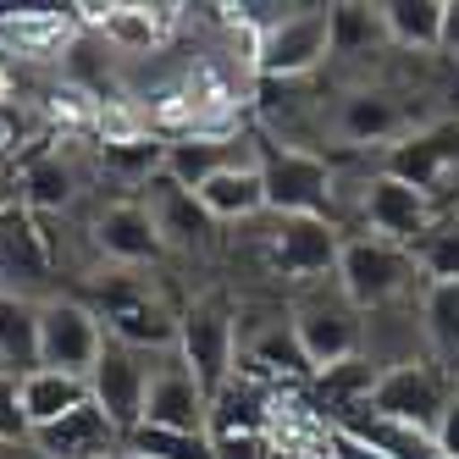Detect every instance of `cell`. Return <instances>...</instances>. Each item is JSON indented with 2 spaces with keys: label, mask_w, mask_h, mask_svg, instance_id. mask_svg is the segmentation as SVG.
<instances>
[{
  "label": "cell",
  "mask_w": 459,
  "mask_h": 459,
  "mask_svg": "<svg viewBox=\"0 0 459 459\" xmlns=\"http://www.w3.org/2000/svg\"><path fill=\"white\" fill-rule=\"evenodd\" d=\"M338 255H343V227L321 216H277V227L266 233V266L293 288L338 277Z\"/></svg>",
  "instance_id": "ba28073f"
},
{
  "label": "cell",
  "mask_w": 459,
  "mask_h": 459,
  "mask_svg": "<svg viewBox=\"0 0 459 459\" xmlns=\"http://www.w3.org/2000/svg\"><path fill=\"white\" fill-rule=\"evenodd\" d=\"M139 426L211 437V393L194 382V371L178 359V349H172V354H155L150 387H144V420H139Z\"/></svg>",
  "instance_id": "8fae6325"
},
{
  "label": "cell",
  "mask_w": 459,
  "mask_h": 459,
  "mask_svg": "<svg viewBox=\"0 0 459 459\" xmlns=\"http://www.w3.org/2000/svg\"><path fill=\"white\" fill-rule=\"evenodd\" d=\"M420 326H426L432 359L459 377V282H426L420 288Z\"/></svg>",
  "instance_id": "484cf974"
},
{
  "label": "cell",
  "mask_w": 459,
  "mask_h": 459,
  "mask_svg": "<svg viewBox=\"0 0 459 459\" xmlns=\"http://www.w3.org/2000/svg\"><path fill=\"white\" fill-rule=\"evenodd\" d=\"M377 366L366 354H354V359H343V366H326V371H316L310 382H316V399L333 410V420H343V415H354V410H366L371 404V393H377Z\"/></svg>",
  "instance_id": "83f0119b"
},
{
  "label": "cell",
  "mask_w": 459,
  "mask_h": 459,
  "mask_svg": "<svg viewBox=\"0 0 459 459\" xmlns=\"http://www.w3.org/2000/svg\"><path fill=\"white\" fill-rule=\"evenodd\" d=\"M0 293H17L28 305H50L61 293L50 233L28 205L0 211Z\"/></svg>",
  "instance_id": "5b68a950"
},
{
  "label": "cell",
  "mask_w": 459,
  "mask_h": 459,
  "mask_svg": "<svg viewBox=\"0 0 459 459\" xmlns=\"http://www.w3.org/2000/svg\"><path fill=\"white\" fill-rule=\"evenodd\" d=\"M293 338H299L310 371H326V366H343V359L366 354V316L349 305V293L338 288V277H321V282H305L293 293Z\"/></svg>",
  "instance_id": "6da1fadb"
},
{
  "label": "cell",
  "mask_w": 459,
  "mask_h": 459,
  "mask_svg": "<svg viewBox=\"0 0 459 459\" xmlns=\"http://www.w3.org/2000/svg\"><path fill=\"white\" fill-rule=\"evenodd\" d=\"M321 61H333V6H288L282 22L255 34L260 78H310Z\"/></svg>",
  "instance_id": "52a82bcc"
},
{
  "label": "cell",
  "mask_w": 459,
  "mask_h": 459,
  "mask_svg": "<svg viewBox=\"0 0 459 459\" xmlns=\"http://www.w3.org/2000/svg\"><path fill=\"white\" fill-rule=\"evenodd\" d=\"M89 238H94V255L100 260H117V266H144V260H155L160 249V233H155V221L144 211V200H117L106 205L100 216H94L89 227Z\"/></svg>",
  "instance_id": "2e32d148"
},
{
  "label": "cell",
  "mask_w": 459,
  "mask_h": 459,
  "mask_svg": "<svg viewBox=\"0 0 459 459\" xmlns=\"http://www.w3.org/2000/svg\"><path fill=\"white\" fill-rule=\"evenodd\" d=\"M0 371H39V305L17 299V293H0Z\"/></svg>",
  "instance_id": "d4e9b609"
},
{
  "label": "cell",
  "mask_w": 459,
  "mask_h": 459,
  "mask_svg": "<svg viewBox=\"0 0 459 459\" xmlns=\"http://www.w3.org/2000/svg\"><path fill=\"white\" fill-rule=\"evenodd\" d=\"M17 194H22V205L34 211V216H61V211H73V200H78V172H73V160H61V150L28 155L22 167H17Z\"/></svg>",
  "instance_id": "7402d4cb"
},
{
  "label": "cell",
  "mask_w": 459,
  "mask_h": 459,
  "mask_svg": "<svg viewBox=\"0 0 459 459\" xmlns=\"http://www.w3.org/2000/svg\"><path fill=\"white\" fill-rule=\"evenodd\" d=\"M338 288L349 293V305L359 316H371V310H387V305L420 299L426 277L415 266V249H404V244H387V238H343Z\"/></svg>",
  "instance_id": "7a4b0ae2"
},
{
  "label": "cell",
  "mask_w": 459,
  "mask_h": 459,
  "mask_svg": "<svg viewBox=\"0 0 459 459\" xmlns=\"http://www.w3.org/2000/svg\"><path fill=\"white\" fill-rule=\"evenodd\" d=\"M78 404H89V382L67 377V371H28L22 377V415H28V432H45L61 415H73Z\"/></svg>",
  "instance_id": "cb8c5ba5"
},
{
  "label": "cell",
  "mask_w": 459,
  "mask_h": 459,
  "mask_svg": "<svg viewBox=\"0 0 459 459\" xmlns=\"http://www.w3.org/2000/svg\"><path fill=\"white\" fill-rule=\"evenodd\" d=\"M448 61H459V0H443V45H437Z\"/></svg>",
  "instance_id": "836d02e7"
},
{
  "label": "cell",
  "mask_w": 459,
  "mask_h": 459,
  "mask_svg": "<svg viewBox=\"0 0 459 459\" xmlns=\"http://www.w3.org/2000/svg\"><path fill=\"white\" fill-rule=\"evenodd\" d=\"M382 172L432 194V205H437L443 183L459 172V122H437V127H420V134H404L399 144H387Z\"/></svg>",
  "instance_id": "5bb4252c"
},
{
  "label": "cell",
  "mask_w": 459,
  "mask_h": 459,
  "mask_svg": "<svg viewBox=\"0 0 459 459\" xmlns=\"http://www.w3.org/2000/svg\"><path fill=\"white\" fill-rule=\"evenodd\" d=\"M437 454L443 459H459V387H454V399H448V410H443V420H437Z\"/></svg>",
  "instance_id": "d6a6232c"
},
{
  "label": "cell",
  "mask_w": 459,
  "mask_h": 459,
  "mask_svg": "<svg viewBox=\"0 0 459 459\" xmlns=\"http://www.w3.org/2000/svg\"><path fill=\"white\" fill-rule=\"evenodd\" d=\"M94 316H100L106 338L122 349H139V354H172L178 349V310L167 299H155L150 288L111 277L100 293H94Z\"/></svg>",
  "instance_id": "8992f818"
},
{
  "label": "cell",
  "mask_w": 459,
  "mask_h": 459,
  "mask_svg": "<svg viewBox=\"0 0 459 459\" xmlns=\"http://www.w3.org/2000/svg\"><path fill=\"white\" fill-rule=\"evenodd\" d=\"M333 426H338V432H349L354 443H366L371 454H382V459H443L432 432L404 426V420H393V415H377L371 404L354 410V415H343V420H333Z\"/></svg>",
  "instance_id": "44dd1931"
},
{
  "label": "cell",
  "mask_w": 459,
  "mask_h": 459,
  "mask_svg": "<svg viewBox=\"0 0 459 459\" xmlns=\"http://www.w3.org/2000/svg\"><path fill=\"white\" fill-rule=\"evenodd\" d=\"M366 359L377 371L432 359V349H426V326H420V299H404V305H387V310L366 316Z\"/></svg>",
  "instance_id": "ac0fdd59"
},
{
  "label": "cell",
  "mask_w": 459,
  "mask_h": 459,
  "mask_svg": "<svg viewBox=\"0 0 459 459\" xmlns=\"http://www.w3.org/2000/svg\"><path fill=\"white\" fill-rule=\"evenodd\" d=\"M12 205H22V194H17V172H12V167H0V211H12Z\"/></svg>",
  "instance_id": "e575fe53"
},
{
  "label": "cell",
  "mask_w": 459,
  "mask_h": 459,
  "mask_svg": "<svg viewBox=\"0 0 459 459\" xmlns=\"http://www.w3.org/2000/svg\"><path fill=\"white\" fill-rule=\"evenodd\" d=\"M260 144V183H266V211L272 216H321L333 221V200H338V172L310 150H282L272 139Z\"/></svg>",
  "instance_id": "277c9868"
},
{
  "label": "cell",
  "mask_w": 459,
  "mask_h": 459,
  "mask_svg": "<svg viewBox=\"0 0 459 459\" xmlns=\"http://www.w3.org/2000/svg\"><path fill=\"white\" fill-rule=\"evenodd\" d=\"M100 349H106V326L89 299L56 293L50 305H39V366L45 371H67V377L89 382Z\"/></svg>",
  "instance_id": "9c48e42d"
},
{
  "label": "cell",
  "mask_w": 459,
  "mask_h": 459,
  "mask_svg": "<svg viewBox=\"0 0 459 459\" xmlns=\"http://www.w3.org/2000/svg\"><path fill=\"white\" fill-rule=\"evenodd\" d=\"M12 139H17L12 134V106L0 100V167H6V155H12Z\"/></svg>",
  "instance_id": "d590c367"
},
{
  "label": "cell",
  "mask_w": 459,
  "mask_h": 459,
  "mask_svg": "<svg viewBox=\"0 0 459 459\" xmlns=\"http://www.w3.org/2000/svg\"><path fill=\"white\" fill-rule=\"evenodd\" d=\"M382 28H387V45L399 50H437L443 45V0H382Z\"/></svg>",
  "instance_id": "4316f807"
},
{
  "label": "cell",
  "mask_w": 459,
  "mask_h": 459,
  "mask_svg": "<svg viewBox=\"0 0 459 459\" xmlns=\"http://www.w3.org/2000/svg\"><path fill=\"white\" fill-rule=\"evenodd\" d=\"M333 127L349 144H399L410 134V111L393 89H349L333 111Z\"/></svg>",
  "instance_id": "e0dca14e"
},
{
  "label": "cell",
  "mask_w": 459,
  "mask_h": 459,
  "mask_svg": "<svg viewBox=\"0 0 459 459\" xmlns=\"http://www.w3.org/2000/svg\"><path fill=\"white\" fill-rule=\"evenodd\" d=\"M178 359L194 371L211 399L233 382L238 371V316L227 305V293H200L178 310Z\"/></svg>",
  "instance_id": "3957f363"
},
{
  "label": "cell",
  "mask_w": 459,
  "mask_h": 459,
  "mask_svg": "<svg viewBox=\"0 0 459 459\" xmlns=\"http://www.w3.org/2000/svg\"><path fill=\"white\" fill-rule=\"evenodd\" d=\"M415 266L426 282H459V216H437L415 244Z\"/></svg>",
  "instance_id": "f546056e"
},
{
  "label": "cell",
  "mask_w": 459,
  "mask_h": 459,
  "mask_svg": "<svg viewBox=\"0 0 459 459\" xmlns=\"http://www.w3.org/2000/svg\"><path fill=\"white\" fill-rule=\"evenodd\" d=\"M377 45H387V28L377 6H333V56L366 61Z\"/></svg>",
  "instance_id": "f1b7e54d"
},
{
  "label": "cell",
  "mask_w": 459,
  "mask_h": 459,
  "mask_svg": "<svg viewBox=\"0 0 459 459\" xmlns=\"http://www.w3.org/2000/svg\"><path fill=\"white\" fill-rule=\"evenodd\" d=\"M359 221H366L371 238H387V244L415 249L426 238V227L437 221V205H432V194H420V188L387 178L377 167L371 183H366V194H359Z\"/></svg>",
  "instance_id": "7c38bea8"
},
{
  "label": "cell",
  "mask_w": 459,
  "mask_h": 459,
  "mask_svg": "<svg viewBox=\"0 0 459 459\" xmlns=\"http://www.w3.org/2000/svg\"><path fill=\"white\" fill-rule=\"evenodd\" d=\"M144 211H150V221H155V233H160V244H167V249H200L211 238V216L167 172H155L144 183Z\"/></svg>",
  "instance_id": "ffe728a7"
},
{
  "label": "cell",
  "mask_w": 459,
  "mask_h": 459,
  "mask_svg": "<svg viewBox=\"0 0 459 459\" xmlns=\"http://www.w3.org/2000/svg\"><path fill=\"white\" fill-rule=\"evenodd\" d=\"M150 366H155V354H139V349H122L106 338L100 359H94V371H89V399L100 404L111 415V426L127 437L134 426L144 420V387H150Z\"/></svg>",
  "instance_id": "4fadbf2b"
},
{
  "label": "cell",
  "mask_w": 459,
  "mask_h": 459,
  "mask_svg": "<svg viewBox=\"0 0 459 459\" xmlns=\"http://www.w3.org/2000/svg\"><path fill=\"white\" fill-rule=\"evenodd\" d=\"M39 459H117L122 454V432L111 426V415L100 404H78L73 415H61L56 426L28 437Z\"/></svg>",
  "instance_id": "9a60e30c"
},
{
  "label": "cell",
  "mask_w": 459,
  "mask_h": 459,
  "mask_svg": "<svg viewBox=\"0 0 459 459\" xmlns=\"http://www.w3.org/2000/svg\"><path fill=\"white\" fill-rule=\"evenodd\" d=\"M122 454H134V459H216L211 437L160 432V426H134V432L122 437Z\"/></svg>",
  "instance_id": "4dcf8cb0"
},
{
  "label": "cell",
  "mask_w": 459,
  "mask_h": 459,
  "mask_svg": "<svg viewBox=\"0 0 459 459\" xmlns=\"http://www.w3.org/2000/svg\"><path fill=\"white\" fill-rule=\"evenodd\" d=\"M0 459H39L34 443H0Z\"/></svg>",
  "instance_id": "8d00e7d4"
},
{
  "label": "cell",
  "mask_w": 459,
  "mask_h": 459,
  "mask_svg": "<svg viewBox=\"0 0 459 459\" xmlns=\"http://www.w3.org/2000/svg\"><path fill=\"white\" fill-rule=\"evenodd\" d=\"M28 415H22V377L0 371V443H28Z\"/></svg>",
  "instance_id": "1f68e13d"
},
{
  "label": "cell",
  "mask_w": 459,
  "mask_h": 459,
  "mask_svg": "<svg viewBox=\"0 0 459 459\" xmlns=\"http://www.w3.org/2000/svg\"><path fill=\"white\" fill-rule=\"evenodd\" d=\"M459 377L443 371L437 359H415V366H393L377 377V393H371V410L377 415H393L404 426H420V432H437V420L454 399Z\"/></svg>",
  "instance_id": "30bf717a"
},
{
  "label": "cell",
  "mask_w": 459,
  "mask_h": 459,
  "mask_svg": "<svg viewBox=\"0 0 459 459\" xmlns=\"http://www.w3.org/2000/svg\"><path fill=\"white\" fill-rule=\"evenodd\" d=\"M200 211L211 216V221H249V216H260L266 211V183H260V155L255 160H244V167H227V172H216L200 194Z\"/></svg>",
  "instance_id": "603a6c76"
},
{
  "label": "cell",
  "mask_w": 459,
  "mask_h": 459,
  "mask_svg": "<svg viewBox=\"0 0 459 459\" xmlns=\"http://www.w3.org/2000/svg\"><path fill=\"white\" fill-rule=\"evenodd\" d=\"M260 155V144L255 139H172L167 144V160H160V172H167L178 188H188V194H200L216 172H227V167H244V160H255Z\"/></svg>",
  "instance_id": "d6986e66"
}]
</instances>
